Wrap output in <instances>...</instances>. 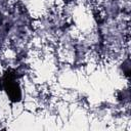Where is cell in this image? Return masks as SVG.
Wrapping results in <instances>:
<instances>
[{
	"label": "cell",
	"mask_w": 131,
	"mask_h": 131,
	"mask_svg": "<svg viewBox=\"0 0 131 131\" xmlns=\"http://www.w3.org/2000/svg\"><path fill=\"white\" fill-rule=\"evenodd\" d=\"M1 84L2 88L4 89L8 98L11 101L17 102L21 99V89L15 71L8 70L7 72H5L2 77Z\"/></svg>",
	"instance_id": "obj_1"
}]
</instances>
